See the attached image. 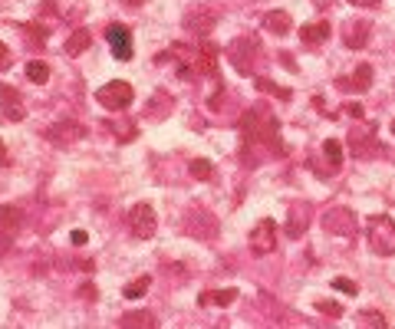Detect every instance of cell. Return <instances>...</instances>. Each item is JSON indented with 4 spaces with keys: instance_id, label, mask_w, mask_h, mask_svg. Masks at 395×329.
<instances>
[{
    "instance_id": "cell-34",
    "label": "cell",
    "mask_w": 395,
    "mask_h": 329,
    "mask_svg": "<svg viewBox=\"0 0 395 329\" xmlns=\"http://www.w3.org/2000/svg\"><path fill=\"white\" fill-rule=\"evenodd\" d=\"M0 164H10V155H7V149H3V142H0Z\"/></svg>"
},
{
    "instance_id": "cell-7",
    "label": "cell",
    "mask_w": 395,
    "mask_h": 329,
    "mask_svg": "<svg viewBox=\"0 0 395 329\" xmlns=\"http://www.w3.org/2000/svg\"><path fill=\"white\" fill-rule=\"evenodd\" d=\"M323 227L336 237H352L356 234V214L350 208H330L323 214Z\"/></svg>"
},
{
    "instance_id": "cell-24",
    "label": "cell",
    "mask_w": 395,
    "mask_h": 329,
    "mask_svg": "<svg viewBox=\"0 0 395 329\" xmlns=\"http://www.w3.org/2000/svg\"><path fill=\"white\" fill-rule=\"evenodd\" d=\"M323 155H326V162H330V168H339L343 164V145L336 142V138H330V142H323Z\"/></svg>"
},
{
    "instance_id": "cell-36",
    "label": "cell",
    "mask_w": 395,
    "mask_h": 329,
    "mask_svg": "<svg viewBox=\"0 0 395 329\" xmlns=\"http://www.w3.org/2000/svg\"><path fill=\"white\" fill-rule=\"evenodd\" d=\"M392 135H395V122H392Z\"/></svg>"
},
{
    "instance_id": "cell-35",
    "label": "cell",
    "mask_w": 395,
    "mask_h": 329,
    "mask_svg": "<svg viewBox=\"0 0 395 329\" xmlns=\"http://www.w3.org/2000/svg\"><path fill=\"white\" fill-rule=\"evenodd\" d=\"M125 3H129V7H136V3H142V0H125Z\"/></svg>"
},
{
    "instance_id": "cell-22",
    "label": "cell",
    "mask_w": 395,
    "mask_h": 329,
    "mask_svg": "<svg viewBox=\"0 0 395 329\" xmlns=\"http://www.w3.org/2000/svg\"><path fill=\"white\" fill-rule=\"evenodd\" d=\"M27 79L36 83V86H46V83H50V66H46L43 60H30L27 63Z\"/></svg>"
},
{
    "instance_id": "cell-21",
    "label": "cell",
    "mask_w": 395,
    "mask_h": 329,
    "mask_svg": "<svg viewBox=\"0 0 395 329\" xmlns=\"http://www.w3.org/2000/svg\"><path fill=\"white\" fill-rule=\"evenodd\" d=\"M171 96H168V92H155V103L152 105H145V116H149V119H158V116H165V112H171Z\"/></svg>"
},
{
    "instance_id": "cell-3",
    "label": "cell",
    "mask_w": 395,
    "mask_h": 329,
    "mask_svg": "<svg viewBox=\"0 0 395 329\" xmlns=\"http://www.w3.org/2000/svg\"><path fill=\"white\" fill-rule=\"evenodd\" d=\"M129 227H132V237L138 240H152L155 231H158V217H155V208L152 204H136L129 211Z\"/></svg>"
},
{
    "instance_id": "cell-6",
    "label": "cell",
    "mask_w": 395,
    "mask_h": 329,
    "mask_svg": "<svg viewBox=\"0 0 395 329\" xmlns=\"http://www.w3.org/2000/svg\"><path fill=\"white\" fill-rule=\"evenodd\" d=\"M250 251L257 257H267L277 251V221L264 217L254 231H250Z\"/></svg>"
},
{
    "instance_id": "cell-20",
    "label": "cell",
    "mask_w": 395,
    "mask_h": 329,
    "mask_svg": "<svg viewBox=\"0 0 395 329\" xmlns=\"http://www.w3.org/2000/svg\"><path fill=\"white\" fill-rule=\"evenodd\" d=\"M89 46H92V33L86 30V27H79V30H73V36L66 40V56H83Z\"/></svg>"
},
{
    "instance_id": "cell-25",
    "label": "cell",
    "mask_w": 395,
    "mask_h": 329,
    "mask_svg": "<svg viewBox=\"0 0 395 329\" xmlns=\"http://www.w3.org/2000/svg\"><path fill=\"white\" fill-rule=\"evenodd\" d=\"M191 175H195L198 181H208L214 175V164L208 162V158H195V162H191Z\"/></svg>"
},
{
    "instance_id": "cell-23",
    "label": "cell",
    "mask_w": 395,
    "mask_h": 329,
    "mask_svg": "<svg viewBox=\"0 0 395 329\" xmlns=\"http://www.w3.org/2000/svg\"><path fill=\"white\" fill-rule=\"evenodd\" d=\"M149 286H152L149 277H138V280H132V284H125L122 297H125V299H138V297H145V293H149Z\"/></svg>"
},
{
    "instance_id": "cell-19",
    "label": "cell",
    "mask_w": 395,
    "mask_h": 329,
    "mask_svg": "<svg viewBox=\"0 0 395 329\" xmlns=\"http://www.w3.org/2000/svg\"><path fill=\"white\" fill-rule=\"evenodd\" d=\"M290 14H284V10H270V14H264V30L267 33H277V36H287L290 33Z\"/></svg>"
},
{
    "instance_id": "cell-14",
    "label": "cell",
    "mask_w": 395,
    "mask_h": 329,
    "mask_svg": "<svg viewBox=\"0 0 395 329\" xmlns=\"http://www.w3.org/2000/svg\"><path fill=\"white\" fill-rule=\"evenodd\" d=\"M336 86H339V89H356V92H365V89H369V86H372V66H369V63H359V66H356V73H352L350 79H339Z\"/></svg>"
},
{
    "instance_id": "cell-8",
    "label": "cell",
    "mask_w": 395,
    "mask_h": 329,
    "mask_svg": "<svg viewBox=\"0 0 395 329\" xmlns=\"http://www.w3.org/2000/svg\"><path fill=\"white\" fill-rule=\"evenodd\" d=\"M182 27L191 33V36H211V30L217 27V14L208 10V7H195V10L184 14Z\"/></svg>"
},
{
    "instance_id": "cell-28",
    "label": "cell",
    "mask_w": 395,
    "mask_h": 329,
    "mask_svg": "<svg viewBox=\"0 0 395 329\" xmlns=\"http://www.w3.org/2000/svg\"><path fill=\"white\" fill-rule=\"evenodd\" d=\"M359 323H369V326H385V316H382V313H359Z\"/></svg>"
},
{
    "instance_id": "cell-15",
    "label": "cell",
    "mask_w": 395,
    "mask_h": 329,
    "mask_svg": "<svg viewBox=\"0 0 395 329\" xmlns=\"http://www.w3.org/2000/svg\"><path fill=\"white\" fill-rule=\"evenodd\" d=\"M20 227H23V211L14 208V204H0V231L14 237Z\"/></svg>"
},
{
    "instance_id": "cell-5",
    "label": "cell",
    "mask_w": 395,
    "mask_h": 329,
    "mask_svg": "<svg viewBox=\"0 0 395 329\" xmlns=\"http://www.w3.org/2000/svg\"><path fill=\"white\" fill-rule=\"evenodd\" d=\"M43 138L53 142V145H60V149H70L73 142L86 138V125H79V122H53L43 132Z\"/></svg>"
},
{
    "instance_id": "cell-16",
    "label": "cell",
    "mask_w": 395,
    "mask_h": 329,
    "mask_svg": "<svg viewBox=\"0 0 395 329\" xmlns=\"http://www.w3.org/2000/svg\"><path fill=\"white\" fill-rule=\"evenodd\" d=\"M119 326L125 329H155L158 326V319H155L152 313H145V310H129V313H122L119 316Z\"/></svg>"
},
{
    "instance_id": "cell-4",
    "label": "cell",
    "mask_w": 395,
    "mask_h": 329,
    "mask_svg": "<svg viewBox=\"0 0 395 329\" xmlns=\"http://www.w3.org/2000/svg\"><path fill=\"white\" fill-rule=\"evenodd\" d=\"M257 53H260V46H257L254 36H237V40L228 46V60L234 63V66H237V73H244V76L254 73V66H250V63H254Z\"/></svg>"
},
{
    "instance_id": "cell-1",
    "label": "cell",
    "mask_w": 395,
    "mask_h": 329,
    "mask_svg": "<svg viewBox=\"0 0 395 329\" xmlns=\"http://www.w3.org/2000/svg\"><path fill=\"white\" fill-rule=\"evenodd\" d=\"M365 234H369V247L379 257H395V221L389 214H372L365 221Z\"/></svg>"
},
{
    "instance_id": "cell-33",
    "label": "cell",
    "mask_w": 395,
    "mask_h": 329,
    "mask_svg": "<svg viewBox=\"0 0 395 329\" xmlns=\"http://www.w3.org/2000/svg\"><path fill=\"white\" fill-rule=\"evenodd\" d=\"M7 60H10V50H7V43H0V66H3Z\"/></svg>"
},
{
    "instance_id": "cell-32",
    "label": "cell",
    "mask_w": 395,
    "mask_h": 329,
    "mask_svg": "<svg viewBox=\"0 0 395 329\" xmlns=\"http://www.w3.org/2000/svg\"><path fill=\"white\" fill-rule=\"evenodd\" d=\"M352 7H376V3H379V0H350Z\"/></svg>"
},
{
    "instance_id": "cell-13",
    "label": "cell",
    "mask_w": 395,
    "mask_h": 329,
    "mask_svg": "<svg viewBox=\"0 0 395 329\" xmlns=\"http://www.w3.org/2000/svg\"><path fill=\"white\" fill-rule=\"evenodd\" d=\"M0 109H3V116H7L10 122H20L23 116H27V109H23L20 99H17V89L3 86V83H0Z\"/></svg>"
},
{
    "instance_id": "cell-31",
    "label": "cell",
    "mask_w": 395,
    "mask_h": 329,
    "mask_svg": "<svg viewBox=\"0 0 395 329\" xmlns=\"http://www.w3.org/2000/svg\"><path fill=\"white\" fill-rule=\"evenodd\" d=\"M73 244H76V247H83V244H86V240H89V234H86V231H73Z\"/></svg>"
},
{
    "instance_id": "cell-2",
    "label": "cell",
    "mask_w": 395,
    "mask_h": 329,
    "mask_svg": "<svg viewBox=\"0 0 395 329\" xmlns=\"http://www.w3.org/2000/svg\"><path fill=\"white\" fill-rule=\"evenodd\" d=\"M132 99H136V89L125 79H112V83H106L103 89L96 92V103L103 109H109V112H125L132 105Z\"/></svg>"
},
{
    "instance_id": "cell-17",
    "label": "cell",
    "mask_w": 395,
    "mask_h": 329,
    "mask_svg": "<svg viewBox=\"0 0 395 329\" xmlns=\"http://www.w3.org/2000/svg\"><path fill=\"white\" fill-rule=\"evenodd\" d=\"M237 299V290L228 286V290H204L201 297H198V306H228Z\"/></svg>"
},
{
    "instance_id": "cell-29",
    "label": "cell",
    "mask_w": 395,
    "mask_h": 329,
    "mask_svg": "<svg viewBox=\"0 0 395 329\" xmlns=\"http://www.w3.org/2000/svg\"><path fill=\"white\" fill-rule=\"evenodd\" d=\"M317 310H319V313H330V316H343V310H339L336 303H330V299H319Z\"/></svg>"
},
{
    "instance_id": "cell-18",
    "label": "cell",
    "mask_w": 395,
    "mask_h": 329,
    "mask_svg": "<svg viewBox=\"0 0 395 329\" xmlns=\"http://www.w3.org/2000/svg\"><path fill=\"white\" fill-rule=\"evenodd\" d=\"M300 40L310 46H319L330 40V20H319V23H306L303 30H300Z\"/></svg>"
},
{
    "instance_id": "cell-10",
    "label": "cell",
    "mask_w": 395,
    "mask_h": 329,
    "mask_svg": "<svg viewBox=\"0 0 395 329\" xmlns=\"http://www.w3.org/2000/svg\"><path fill=\"white\" fill-rule=\"evenodd\" d=\"M191 70H198V73H204V76H214L217 73V50L211 43H198L191 50Z\"/></svg>"
},
{
    "instance_id": "cell-26",
    "label": "cell",
    "mask_w": 395,
    "mask_h": 329,
    "mask_svg": "<svg viewBox=\"0 0 395 329\" xmlns=\"http://www.w3.org/2000/svg\"><path fill=\"white\" fill-rule=\"evenodd\" d=\"M257 89L260 92H274V96H280V99H290L287 86H277V83H270V79H257Z\"/></svg>"
},
{
    "instance_id": "cell-12",
    "label": "cell",
    "mask_w": 395,
    "mask_h": 329,
    "mask_svg": "<svg viewBox=\"0 0 395 329\" xmlns=\"http://www.w3.org/2000/svg\"><path fill=\"white\" fill-rule=\"evenodd\" d=\"M372 138H376V122H356L350 129V145L352 151L363 155L365 149H372Z\"/></svg>"
},
{
    "instance_id": "cell-27",
    "label": "cell",
    "mask_w": 395,
    "mask_h": 329,
    "mask_svg": "<svg viewBox=\"0 0 395 329\" xmlns=\"http://www.w3.org/2000/svg\"><path fill=\"white\" fill-rule=\"evenodd\" d=\"M333 286H336V290H343V293H350V297H356V293H359V284H356V280H350V277H336Z\"/></svg>"
},
{
    "instance_id": "cell-30",
    "label": "cell",
    "mask_w": 395,
    "mask_h": 329,
    "mask_svg": "<svg viewBox=\"0 0 395 329\" xmlns=\"http://www.w3.org/2000/svg\"><path fill=\"white\" fill-rule=\"evenodd\" d=\"M346 116H352V119H363V105H359V103H346Z\"/></svg>"
},
{
    "instance_id": "cell-9",
    "label": "cell",
    "mask_w": 395,
    "mask_h": 329,
    "mask_svg": "<svg viewBox=\"0 0 395 329\" xmlns=\"http://www.w3.org/2000/svg\"><path fill=\"white\" fill-rule=\"evenodd\" d=\"M106 40L109 46H112V56L116 60H132V33H129V27H122V23H109L106 27Z\"/></svg>"
},
{
    "instance_id": "cell-11",
    "label": "cell",
    "mask_w": 395,
    "mask_h": 329,
    "mask_svg": "<svg viewBox=\"0 0 395 329\" xmlns=\"http://www.w3.org/2000/svg\"><path fill=\"white\" fill-rule=\"evenodd\" d=\"M369 33H372V27L365 20H352V23L343 27V43L350 46V50H363L369 43Z\"/></svg>"
}]
</instances>
